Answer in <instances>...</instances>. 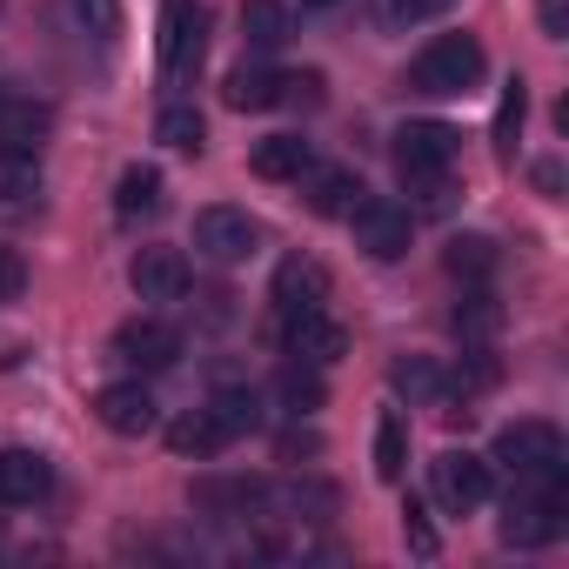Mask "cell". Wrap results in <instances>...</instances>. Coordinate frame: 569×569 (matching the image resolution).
<instances>
[{
    "label": "cell",
    "instance_id": "6da1fadb",
    "mask_svg": "<svg viewBox=\"0 0 569 569\" xmlns=\"http://www.w3.org/2000/svg\"><path fill=\"white\" fill-rule=\"evenodd\" d=\"M456 128L449 121H402L396 128V168L422 201H449V168H456Z\"/></svg>",
    "mask_w": 569,
    "mask_h": 569
},
{
    "label": "cell",
    "instance_id": "7a4b0ae2",
    "mask_svg": "<svg viewBox=\"0 0 569 569\" xmlns=\"http://www.w3.org/2000/svg\"><path fill=\"white\" fill-rule=\"evenodd\" d=\"M569 529V496H562V476L556 482H516L509 502H502V542L509 549H542Z\"/></svg>",
    "mask_w": 569,
    "mask_h": 569
},
{
    "label": "cell",
    "instance_id": "3957f363",
    "mask_svg": "<svg viewBox=\"0 0 569 569\" xmlns=\"http://www.w3.org/2000/svg\"><path fill=\"white\" fill-rule=\"evenodd\" d=\"M489 462H502L516 482H556L562 469H569V449H562V429L556 422H509L502 436H496V449H489Z\"/></svg>",
    "mask_w": 569,
    "mask_h": 569
},
{
    "label": "cell",
    "instance_id": "277c9868",
    "mask_svg": "<svg viewBox=\"0 0 569 569\" xmlns=\"http://www.w3.org/2000/svg\"><path fill=\"white\" fill-rule=\"evenodd\" d=\"M482 81V41L476 34H436L422 54H416V68H409V88L416 94H469Z\"/></svg>",
    "mask_w": 569,
    "mask_h": 569
},
{
    "label": "cell",
    "instance_id": "5b68a950",
    "mask_svg": "<svg viewBox=\"0 0 569 569\" xmlns=\"http://www.w3.org/2000/svg\"><path fill=\"white\" fill-rule=\"evenodd\" d=\"M201 54H208V14L194 0H161V81L188 88L201 74Z\"/></svg>",
    "mask_w": 569,
    "mask_h": 569
},
{
    "label": "cell",
    "instance_id": "8992f818",
    "mask_svg": "<svg viewBox=\"0 0 569 569\" xmlns=\"http://www.w3.org/2000/svg\"><path fill=\"white\" fill-rule=\"evenodd\" d=\"M261 248V221L248 214V208H201L194 214V254L201 261H214V268H241L248 254Z\"/></svg>",
    "mask_w": 569,
    "mask_h": 569
},
{
    "label": "cell",
    "instance_id": "52a82bcc",
    "mask_svg": "<svg viewBox=\"0 0 569 569\" xmlns=\"http://www.w3.org/2000/svg\"><path fill=\"white\" fill-rule=\"evenodd\" d=\"M349 228H356V248L369 254V261H402L409 254V208H396V201H382V194H362L356 201V214H349Z\"/></svg>",
    "mask_w": 569,
    "mask_h": 569
},
{
    "label": "cell",
    "instance_id": "ba28073f",
    "mask_svg": "<svg viewBox=\"0 0 569 569\" xmlns=\"http://www.w3.org/2000/svg\"><path fill=\"white\" fill-rule=\"evenodd\" d=\"M429 489H436V502H442L449 516H469V509L489 502V462L469 456V449H442V456L429 462Z\"/></svg>",
    "mask_w": 569,
    "mask_h": 569
},
{
    "label": "cell",
    "instance_id": "9c48e42d",
    "mask_svg": "<svg viewBox=\"0 0 569 569\" xmlns=\"http://www.w3.org/2000/svg\"><path fill=\"white\" fill-rule=\"evenodd\" d=\"M281 349L309 369H329V362H342L349 336H342V322H329V309H302V316H281Z\"/></svg>",
    "mask_w": 569,
    "mask_h": 569
},
{
    "label": "cell",
    "instance_id": "30bf717a",
    "mask_svg": "<svg viewBox=\"0 0 569 569\" xmlns=\"http://www.w3.org/2000/svg\"><path fill=\"white\" fill-rule=\"evenodd\" d=\"M114 362H128V369H174L181 362V336L168 329V322H154V316H134V322H121L114 329Z\"/></svg>",
    "mask_w": 569,
    "mask_h": 569
},
{
    "label": "cell",
    "instance_id": "8fae6325",
    "mask_svg": "<svg viewBox=\"0 0 569 569\" xmlns=\"http://www.w3.org/2000/svg\"><path fill=\"white\" fill-rule=\"evenodd\" d=\"M94 422L108 436H148L161 422V402L148 396V382H108L94 389Z\"/></svg>",
    "mask_w": 569,
    "mask_h": 569
},
{
    "label": "cell",
    "instance_id": "7c38bea8",
    "mask_svg": "<svg viewBox=\"0 0 569 569\" xmlns=\"http://www.w3.org/2000/svg\"><path fill=\"white\" fill-rule=\"evenodd\" d=\"M128 289L141 302H181L188 296V254L181 248H141L128 261Z\"/></svg>",
    "mask_w": 569,
    "mask_h": 569
},
{
    "label": "cell",
    "instance_id": "4fadbf2b",
    "mask_svg": "<svg viewBox=\"0 0 569 569\" xmlns=\"http://www.w3.org/2000/svg\"><path fill=\"white\" fill-rule=\"evenodd\" d=\"M268 302H274L281 316L322 309V302H329V268H322V261H309V254H289V261L274 268V281H268Z\"/></svg>",
    "mask_w": 569,
    "mask_h": 569
},
{
    "label": "cell",
    "instance_id": "5bb4252c",
    "mask_svg": "<svg viewBox=\"0 0 569 569\" xmlns=\"http://www.w3.org/2000/svg\"><path fill=\"white\" fill-rule=\"evenodd\" d=\"M54 489V469L41 449H0V502L8 509H34Z\"/></svg>",
    "mask_w": 569,
    "mask_h": 569
},
{
    "label": "cell",
    "instance_id": "9a60e30c",
    "mask_svg": "<svg viewBox=\"0 0 569 569\" xmlns=\"http://www.w3.org/2000/svg\"><path fill=\"white\" fill-rule=\"evenodd\" d=\"M248 168L261 181H302L316 168V141H302V134H268V141H254Z\"/></svg>",
    "mask_w": 569,
    "mask_h": 569
},
{
    "label": "cell",
    "instance_id": "2e32d148",
    "mask_svg": "<svg viewBox=\"0 0 569 569\" xmlns=\"http://www.w3.org/2000/svg\"><path fill=\"white\" fill-rule=\"evenodd\" d=\"M302 181H309V208H316L322 221H349V214H356V201L369 194L356 168H309Z\"/></svg>",
    "mask_w": 569,
    "mask_h": 569
},
{
    "label": "cell",
    "instance_id": "e0dca14e",
    "mask_svg": "<svg viewBox=\"0 0 569 569\" xmlns=\"http://www.w3.org/2000/svg\"><path fill=\"white\" fill-rule=\"evenodd\" d=\"M161 201H168L161 168H148V161L121 168V181H114V214H121L128 228H134V221H154V214H161Z\"/></svg>",
    "mask_w": 569,
    "mask_h": 569
},
{
    "label": "cell",
    "instance_id": "ac0fdd59",
    "mask_svg": "<svg viewBox=\"0 0 569 569\" xmlns=\"http://www.w3.org/2000/svg\"><path fill=\"white\" fill-rule=\"evenodd\" d=\"M221 101H228L234 114H261V108H274V101H281V74H274V68H261V61H241V68L221 81Z\"/></svg>",
    "mask_w": 569,
    "mask_h": 569
},
{
    "label": "cell",
    "instance_id": "d6986e66",
    "mask_svg": "<svg viewBox=\"0 0 569 569\" xmlns=\"http://www.w3.org/2000/svg\"><path fill=\"white\" fill-rule=\"evenodd\" d=\"M389 382H396V389H402L409 402H422V409H442V402L456 396L436 356H396V369H389Z\"/></svg>",
    "mask_w": 569,
    "mask_h": 569
},
{
    "label": "cell",
    "instance_id": "ffe728a7",
    "mask_svg": "<svg viewBox=\"0 0 569 569\" xmlns=\"http://www.w3.org/2000/svg\"><path fill=\"white\" fill-rule=\"evenodd\" d=\"M234 436L221 429V416L214 409H188L181 422H168V449L174 456H194V462H208V456H221Z\"/></svg>",
    "mask_w": 569,
    "mask_h": 569
},
{
    "label": "cell",
    "instance_id": "44dd1931",
    "mask_svg": "<svg viewBox=\"0 0 569 569\" xmlns=\"http://www.w3.org/2000/svg\"><path fill=\"white\" fill-rule=\"evenodd\" d=\"M241 41H248V54H274L289 41V8L281 0H241Z\"/></svg>",
    "mask_w": 569,
    "mask_h": 569
},
{
    "label": "cell",
    "instance_id": "7402d4cb",
    "mask_svg": "<svg viewBox=\"0 0 569 569\" xmlns=\"http://www.w3.org/2000/svg\"><path fill=\"white\" fill-rule=\"evenodd\" d=\"M41 194V154L0 141V201H34Z\"/></svg>",
    "mask_w": 569,
    "mask_h": 569
},
{
    "label": "cell",
    "instance_id": "603a6c76",
    "mask_svg": "<svg viewBox=\"0 0 569 569\" xmlns=\"http://www.w3.org/2000/svg\"><path fill=\"white\" fill-rule=\"evenodd\" d=\"M154 141H161V148H174V154H201V141H208V121H201L188 101H168V108L154 114Z\"/></svg>",
    "mask_w": 569,
    "mask_h": 569
},
{
    "label": "cell",
    "instance_id": "cb8c5ba5",
    "mask_svg": "<svg viewBox=\"0 0 569 569\" xmlns=\"http://www.w3.org/2000/svg\"><path fill=\"white\" fill-rule=\"evenodd\" d=\"M274 396H281V409H289V416H316L329 389H322V369L289 362V369H281V382H274Z\"/></svg>",
    "mask_w": 569,
    "mask_h": 569
},
{
    "label": "cell",
    "instance_id": "d4e9b609",
    "mask_svg": "<svg viewBox=\"0 0 569 569\" xmlns=\"http://www.w3.org/2000/svg\"><path fill=\"white\" fill-rule=\"evenodd\" d=\"M442 261H449L456 281H489V274H496V241H489V234H456Z\"/></svg>",
    "mask_w": 569,
    "mask_h": 569
},
{
    "label": "cell",
    "instance_id": "484cf974",
    "mask_svg": "<svg viewBox=\"0 0 569 569\" xmlns=\"http://www.w3.org/2000/svg\"><path fill=\"white\" fill-rule=\"evenodd\" d=\"M208 409L221 416L228 436H254V429H261V396H254V389H214Z\"/></svg>",
    "mask_w": 569,
    "mask_h": 569
},
{
    "label": "cell",
    "instance_id": "4316f807",
    "mask_svg": "<svg viewBox=\"0 0 569 569\" xmlns=\"http://www.w3.org/2000/svg\"><path fill=\"white\" fill-rule=\"evenodd\" d=\"M402 469H409V429H402V416L389 409V416L376 422V476H382V482H402Z\"/></svg>",
    "mask_w": 569,
    "mask_h": 569
},
{
    "label": "cell",
    "instance_id": "83f0119b",
    "mask_svg": "<svg viewBox=\"0 0 569 569\" xmlns=\"http://www.w3.org/2000/svg\"><path fill=\"white\" fill-rule=\"evenodd\" d=\"M522 121H529V88H522V81H509V88H502V101H496V148H502V154H516Z\"/></svg>",
    "mask_w": 569,
    "mask_h": 569
},
{
    "label": "cell",
    "instance_id": "f1b7e54d",
    "mask_svg": "<svg viewBox=\"0 0 569 569\" xmlns=\"http://www.w3.org/2000/svg\"><path fill=\"white\" fill-rule=\"evenodd\" d=\"M456 329H462V342H496V329H502L496 296H489V289H476V296L456 309Z\"/></svg>",
    "mask_w": 569,
    "mask_h": 569
},
{
    "label": "cell",
    "instance_id": "f546056e",
    "mask_svg": "<svg viewBox=\"0 0 569 569\" xmlns=\"http://www.w3.org/2000/svg\"><path fill=\"white\" fill-rule=\"evenodd\" d=\"M74 14L94 41H114L121 34V0H74Z\"/></svg>",
    "mask_w": 569,
    "mask_h": 569
},
{
    "label": "cell",
    "instance_id": "4dcf8cb0",
    "mask_svg": "<svg viewBox=\"0 0 569 569\" xmlns=\"http://www.w3.org/2000/svg\"><path fill=\"white\" fill-rule=\"evenodd\" d=\"M402 536H409L416 556H436V549H442L436 529H429V509H422V502H402Z\"/></svg>",
    "mask_w": 569,
    "mask_h": 569
},
{
    "label": "cell",
    "instance_id": "1f68e13d",
    "mask_svg": "<svg viewBox=\"0 0 569 569\" xmlns=\"http://www.w3.org/2000/svg\"><path fill=\"white\" fill-rule=\"evenodd\" d=\"M536 21H542L549 41H562L569 34V0H536Z\"/></svg>",
    "mask_w": 569,
    "mask_h": 569
},
{
    "label": "cell",
    "instance_id": "d6a6232c",
    "mask_svg": "<svg viewBox=\"0 0 569 569\" xmlns=\"http://www.w3.org/2000/svg\"><path fill=\"white\" fill-rule=\"evenodd\" d=\"M442 8H456V0H409V14H416V21H429V14H442Z\"/></svg>",
    "mask_w": 569,
    "mask_h": 569
},
{
    "label": "cell",
    "instance_id": "836d02e7",
    "mask_svg": "<svg viewBox=\"0 0 569 569\" xmlns=\"http://www.w3.org/2000/svg\"><path fill=\"white\" fill-rule=\"evenodd\" d=\"M302 8H336V0H302Z\"/></svg>",
    "mask_w": 569,
    "mask_h": 569
},
{
    "label": "cell",
    "instance_id": "e575fe53",
    "mask_svg": "<svg viewBox=\"0 0 569 569\" xmlns=\"http://www.w3.org/2000/svg\"><path fill=\"white\" fill-rule=\"evenodd\" d=\"M0 101H8V88H0Z\"/></svg>",
    "mask_w": 569,
    "mask_h": 569
}]
</instances>
